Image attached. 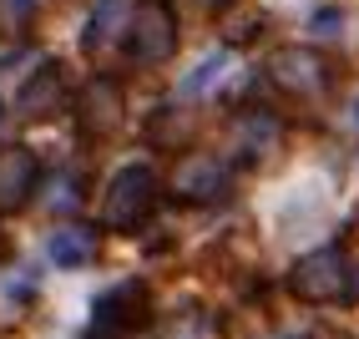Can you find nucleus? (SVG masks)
<instances>
[{
	"mask_svg": "<svg viewBox=\"0 0 359 339\" xmlns=\"http://www.w3.org/2000/svg\"><path fill=\"white\" fill-rule=\"evenodd\" d=\"M157 208V173L147 162H132L111 178L107 198H102V223L107 228H137L147 223V213Z\"/></svg>",
	"mask_w": 359,
	"mask_h": 339,
	"instance_id": "obj_1",
	"label": "nucleus"
},
{
	"mask_svg": "<svg viewBox=\"0 0 359 339\" xmlns=\"http://www.w3.org/2000/svg\"><path fill=\"white\" fill-rule=\"evenodd\" d=\"M127 46L137 66H162L177 46V15L172 0H137L132 6V26H127Z\"/></svg>",
	"mask_w": 359,
	"mask_h": 339,
	"instance_id": "obj_2",
	"label": "nucleus"
},
{
	"mask_svg": "<svg viewBox=\"0 0 359 339\" xmlns=\"http://www.w3.org/2000/svg\"><path fill=\"white\" fill-rule=\"evenodd\" d=\"M289 284H294V294L309 299V304H339L349 294V263H344L339 248H314V253H304L294 263Z\"/></svg>",
	"mask_w": 359,
	"mask_h": 339,
	"instance_id": "obj_3",
	"label": "nucleus"
},
{
	"mask_svg": "<svg viewBox=\"0 0 359 339\" xmlns=\"http://www.w3.org/2000/svg\"><path fill=\"white\" fill-rule=\"evenodd\" d=\"M41 187V157L31 147H0V213H20Z\"/></svg>",
	"mask_w": 359,
	"mask_h": 339,
	"instance_id": "obj_4",
	"label": "nucleus"
},
{
	"mask_svg": "<svg viewBox=\"0 0 359 339\" xmlns=\"http://www.w3.org/2000/svg\"><path fill=\"white\" fill-rule=\"evenodd\" d=\"M147 319V288L142 284H122L97 304V334H122V329H137Z\"/></svg>",
	"mask_w": 359,
	"mask_h": 339,
	"instance_id": "obj_5",
	"label": "nucleus"
},
{
	"mask_svg": "<svg viewBox=\"0 0 359 339\" xmlns=\"http://www.w3.org/2000/svg\"><path fill=\"white\" fill-rule=\"evenodd\" d=\"M273 81L283 91H294V96H319L329 71L314 51H283V56H273Z\"/></svg>",
	"mask_w": 359,
	"mask_h": 339,
	"instance_id": "obj_6",
	"label": "nucleus"
},
{
	"mask_svg": "<svg viewBox=\"0 0 359 339\" xmlns=\"http://www.w3.org/2000/svg\"><path fill=\"white\" fill-rule=\"evenodd\" d=\"M172 187H177V198H187V203H208V198H218V192H223V162H212L208 152L187 157V162L177 167Z\"/></svg>",
	"mask_w": 359,
	"mask_h": 339,
	"instance_id": "obj_7",
	"label": "nucleus"
},
{
	"mask_svg": "<svg viewBox=\"0 0 359 339\" xmlns=\"http://www.w3.org/2000/svg\"><path fill=\"white\" fill-rule=\"evenodd\" d=\"M61 102V66L56 61H46L41 71H36V77L26 81V86H20V112H51Z\"/></svg>",
	"mask_w": 359,
	"mask_h": 339,
	"instance_id": "obj_8",
	"label": "nucleus"
},
{
	"mask_svg": "<svg viewBox=\"0 0 359 339\" xmlns=\"http://www.w3.org/2000/svg\"><path fill=\"white\" fill-rule=\"evenodd\" d=\"M116 86L111 81H91L86 91H81V122L91 127V132H107L111 122H116Z\"/></svg>",
	"mask_w": 359,
	"mask_h": 339,
	"instance_id": "obj_9",
	"label": "nucleus"
},
{
	"mask_svg": "<svg viewBox=\"0 0 359 339\" xmlns=\"http://www.w3.org/2000/svg\"><path fill=\"white\" fill-rule=\"evenodd\" d=\"M116 11H122V0H102V6H97V20H91V31H86V46H91V51H97V46L107 41V31L116 26Z\"/></svg>",
	"mask_w": 359,
	"mask_h": 339,
	"instance_id": "obj_10",
	"label": "nucleus"
},
{
	"mask_svg": "<svg viewBox=\"0 0 359 339\" xmlns=\"http://www.w3.org/2000/svg\"><path fill=\"white\" fill-rule=\"evenodd\" d=\"M56 253H61V263H71V253H91V238H61V244H56Z\"/></svg>",
	"mask_w": 359,
	"mask_h": 339,
	"instance_id": "obj_11",
	"label": "nucleus"
},
{
	"mask_svg": "<svg viewBox=\"0 0 359 339\" xmlns=\"http://www.w3.org/2000/svg\"><path fill=\"white\" fill-rule=\"evenodd\" d=\"M31 6H36V0H0V11H6L11 20H26V15H31Z\"/></svg>",
	"mask_w": 359,
	"mask_h": 339,
	"instance_id": "obj_12",
	"label": "nucleus"
},
{
	"mask_svg": "<svg viewBox=\"0 0 359 339\" xmlns=\"http://www.w3.org/2000/svg\"><path fill=\"white\" fill-rule=\"evenodd\" d=\"M91 339H102V334H91Z\"/></svg>",
	"mask_w": 359,
	"mask_h": 339,
	"instance_id": "obj_13",
	"label": "nucleus"
}]
</instances>
